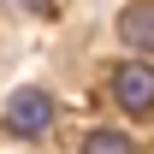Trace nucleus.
<instances>
[{
	"label": "nucleus",
	"mask_w": 154,
	"mask_h": 154,
	"mask_svg": "<svg viewBox=\"0 0 154 154\" xmlns=\"http://www.w3.org/2000/svg\"><path fill=\"white\" fill-rule=\"evenodd\" d=\"M113 101L125 107V113L136 119H154V65L148 59H125V65H113Z\"/></svg>",
	"instance_id": "1"
},
{
	"label": "nucleus",
	"mask_w": 154,
	"mask_h": 154,
	"mask_svg": "<svg viewBox=\"0 0 154 154\" xmlns=\"http://www.w3.org/2000/svg\"><path fill=\"white\" fill-rule=\"evenodd\" d=\"M48 119H54V101H48V89L30 83V89H18V95L6 101L0 125H6L12 136H42V131H48Z\"/></svg>",
	"instance_id": "2"
},
{
	"label": "nucleus",
	"mask_w": 154,
	"mask_h": 154,
	"mask_svg": "<svg viewBox=\"0 0 154 154\" xmlns=\"http://www.w3.org/2000/svg\"><path fill=\"white\" fill-rule=\"evenodd\" d=\"M119 42L136 54H154V0H131L119 12Z\"/></svg>",
	"instance_id": "3"
},
{
	"label": "nucleus",
	"mask_w": 154,
	"mask_h": 154,
	"mask_svg": "<svg viewBox=\"0 0 154 154\" xmlns=\"http://www.w3.org/2000/svg\"><path fill=\"white\" fill-rule=\"evenodd\" d=\"M83 154H136V142L125 131H107V125H95V131L83 136Z\"/></svg>",
	"instance_id": "4"
},
{
	"label": "nucleus",
	"mask_w": 154,
	"mask_h": 154,
	"mask_svg": "<svg viewBox=\"0 0 154 154\" xmlns=\"http://www.w3.org/2000/svg\"><path fill=\"white\" fill-rule=\"evenodd\" d=\"M6 6H24V12H54L59 0H6Z\"/></svg>",
	"instance_id": "5"
}]
</instances>
